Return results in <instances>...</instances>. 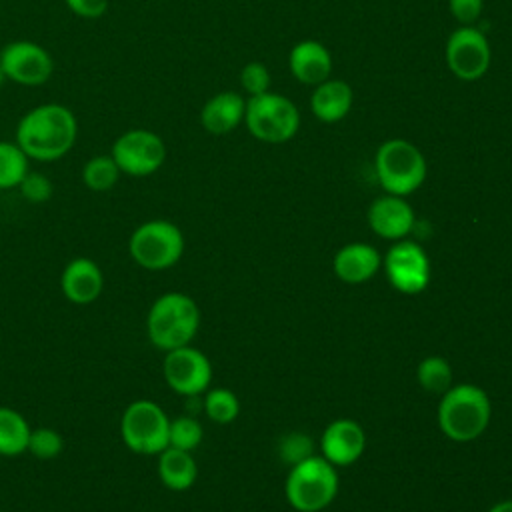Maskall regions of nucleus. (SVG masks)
Listing matches in <instances>:
<instances>
[{
    "instance_id": "obj_26",
    "label": "nucleus",
    "mask_w": 512,
    "mask_h": 512,
    "mask_svg": "<svg viewBox=\"0 0 512 512\" xmlns=\"http://www.w3.org/2000/svg\"><path fill=\"white\" fill-rule=\"evenodd\" d=\"M202 406L206 416L216 424H230L240 414L238 396L230 388H208Z\"/></svg>"
},
{
    "instance_id": "obj_17",
    "label": "nucleus",
    "mask_w": 512,
    "mask_h": 512,
    "mask_svg": "<svg viewBox=\"0 0 512 512\" xmlns=\"http://www.w3.org/2000/svg\"><path fill=\"white\" fill-rule=\"evenodd\" d=\"M290 74L306 86H316L330 78L332 54L318 40H300L288 54Z\"/></svg>"
},
{
    "instance_id": "obj_23",
    "label": "nucleus",
    "mask_w": 512,
    "mask_h": 512,
    "mask_svg": "<svg viewBox=\"0 0 512 512\" xmlns=\"http://www.w3.org/2000/svg\"><path fill=\"white\" fill-rule=\"evenodd\" d=\"M120 176L122 172L110 154H96L88 158L82 166V182L92 192L112 190L118 184Z\"/></svg>"
},
{
    "instance_id": "obj_3",
    "label": "nucleus",
    "mask_w": 512,
    "mask_h": 512,
    "mask_svg": "<svg viewBox=\"0 0 512 512\" xmlns=\"http://www.w3.org/2000/svg\"><path fill=\"white\" fill-rule=\"evenodd\" d=\"M492 418L488 392L476 384L450 386L438 404V426L454 442H472L484 434Z\"/></svg>"
},
{
    "instance_id": "obj_10",
    "label": "nucleus",
    "mask_w": 512,
    "mask_h": 512,
    "mask_svg": "<svg viewBox=\"0 0 512 512\" xmlns=\"http://www.w3.org/2000/svg\"><path fill=\"white\" fill-rule=\"evenodd\" d=\"M446 66L462 82L480 80L492 62L486 34L476 26H458L446 40Z\"/></svg>"
},
{
    "instance_id": "obj_6",
    "label": "nucleus",
    "mask_w": 512,
    "mask_h": 512,
    "mask_svg": "<svg viewBox=\"0 0 512 512\" xmlns=\"http://www.w3.org/2000/svg\"><path fill=\"white\" fill-rule=\"evenodd\" d=\"M184 246L182 230L166 218H152L138 224L128 238L132 260L150 272H162L176 266L184 254Z\"/></svg>"
},
{
    "instance_id": "obj_35",
    "label": "nucleus",
    "mask_w": 512,
    "mask_h": 512,
    "mask_svg": "<svg viewBox=\"0 0 512 512\" xmlns=\"http://www.w3.org/2000/svg\"><path fill=\"white\" fill-rule=\"evenodd\" d=\"M4 82H8V80H6V76H4V70L0 68V88L4 86Z\"/></svg>"
},
{
    "instance_id": "obj_5",
    "label": "nucleus",
    "mask_w": 512,
    "mask_h": 512,
    "mask_svg": "<svg viewBox=\"0 0 512 512\" xmlns=\"http://www.w3.org/2000/svg\"><path fill=\"white\" fill-rule=\"evenodd\" d=\"M338 472L324 456H308L292 464L284 494L298 512H320L328 508L338 494Z\"/></svg>"
},
{
    "instance_id": "obj_11",
    "label": "nucleus",
    "mask_w": 512,
    "mask_h": 512,
    "mask_svg": "<svg viewBox=\"0 0 512 512\" xmlns=\"http://www.w3.org/2000/svg\"><path fill=\"white\" fill-rule=\"evenodd\" d=\"M0 68L6 80L36 88L44 86L54 74L52 54L38 42L32 40H12L0 48Z\"/></svg>"
},
{
    "instance_id": "obj_24",
    "label": "nucleus",
    "mask_w": 512,
    "mask_h": 512,
    "mask_svg": "<svg viewBox=\"0 0 512 512\" xmlns=\"http://www.w3.org/2000/svg\"><path fill=\"white\" fill-rule=\"evenodd\" d=\"M30 170V158L14 140H0V190H14Z\"/></svg>"
},
{
    "instance_id": "obj_30",
    "label": "nucleus",
    "mask_w": 512,
    "mask_h": 512,
    "mask_svg": "<svg viewBox=\"0 0 512 512\" xmlns=\"http://www.w3.org/2000/svg\"><path fill=\"white\" fill-rule=\"evenodd\" d=\"M240 84L248 96H256L270 90V72L262 62H248L240 70Z\"/></svg>"
},
{
    "instance_id": "obj_13",
    "label": "nucleus",
    "mask_w": 512,
    "mask_h": 512,
    "mask_svg": "<svg viewBox=\"0 0 512 512\" xmlns=\"http://www.w3.org/2000/svg\"><path fill=\"white\" fill-rule=\"evenodd\" d=\"M388 282L394 290L414 296L430 282V260L426 250L414 240H396L382 260Z\"/></svg>"
},
{
    "instance_id": "obj_27",
    "label": "nucleus",
    "mask_w": 512,
    "mask_h": 512,
    "mask_svg": "<svg viewBox=\"0 0 512 512\" xmlns=\"http://www.w3.org/2000/svg\"><path fill=\"white\" fill-rule=\"evenodd\" d=\"M202 438H204V428H202L200 420H196L194 416L170 418L168 446L192 452V450H196L200 446Z\"/></svg>"
},
{
    "instance_id": "obj_31",
    "label": "nucleus",
    "mask_w": 512,
    "mask_h": 512,
    "mask_svg": "<svg viewBox=\"0 0 512 512\" xmlns=\"http://www.w3.org/2000/svg\"><path fill=\"white\" fill-rule=\"evenodd\" d=\"M448 10L460 26H474L484 10V0H448Z\"/></svg>"
},
{
    "instance_id": "obj_22",
    "label": "nucleus",
    "mask_w": 512,
    "mask_h": 512,
    "mask_svg": "<svg viewBox=\"0 0 512 512\" xmlns=\"http://www.w3.org/2000/svg\"><path fill=\"white\" fill-rule=\"evenodd\" d=\"M32 426L10 406H0V456L16 458L28 450Z\"/></svg>"
},
{
    "instance_id": "obj_15",
    "label": "nucleus",
    "mask_w": 512,
    "mask_h": 512,
    "mask_svg": "<svg viewBox=\"0 0 512 512\" xmlns=\"http://www.w3.org/2000/svg\"><path fill=\"white\" fill-rule=\"evenodd\" d=\"M60 290L72 304L86 306L100 298L104 290V274L96 260L88 256L72 258L60 274Z\"/></svg>"
},
{
    "instance_id": "obj_2",
    "label": "nucleus",
    "mask_w": 512,
    "mask_h": 512,
    "mask_svg": "<svg viewBox=\"0 0 512 512\" xmlns=\"http://www.w3.org/2000/svg\"><path fill=\"white\" fill-rule=\"evenodd\" d=\"M200 328V308L184 292H164L148 308L146 334L154 348L168 352L194 340Z\"/></svg>"
},
{
    "instance_id": "obj_21",
    "label": "nucleus",
    "mask_w": 512,
    "mask_h": 512,
    "mask_svg": "<svg viewBox=\"0 0 512 512\" xmlns=\"http://www.w3.org/2000/svg\"><path fill=\"white\" fill-rule=\"evenodd\" d=\"M158 478L172 492H186L198 478V464L192 452L180 448H164L158 454Z\"/></svg>"
},
{
    "instance_id": "obj_20",
    "label": "nucleus",
    "mask_w": 512,
    "mask_h": 512,
    "mask_svg": "<svg viewBox=\"0 0 512 512\" xmlns=\"http://www.w3.org/2000/svg\"><path fill=\"white\" fill-rule=\"evenodd\" d=\"M354 102V92L348 82L328 78L314 86V92L310 96V108L312 114L326 124L340 122L348 116Z\"/></svg>"
},
{
    "instance_id": "obj_25",
    "label": "nucleus",
    "mask_w": 512,
    "mask_h": 512,
    "mask_svg": "<svg viewBox=\"0 0 512 512\" xmlns=\"http://www.w3.org/2000/svg\"><path fill=\"white\" fill-rule=\"evenodd\" d=\"M418 384L432 394H444L452 386V366L442 356H426L416 368Z\"/></svg>"
},
{
    "instance_id": "obj_14",
    "label": "nucleus",
    "mask_w": 512,
    "mask_h": 512,
    "mask_svg": "<svg viewBox=\"0 0 512 512\" xmlns=\"http://www.w3.org/2000/svg\"><path fill=\"white\" fill-rule=\"evenodd\" d=\"M364 428L352 418H338L330 422L320 436V456L332 466H350L364 454Z\"/></svg>"
},
{
    "instance_id": "obj_12",
    "label": "nucleus",
    "mask_w": 512,
    "mask_h": 512,
    "mask_svg": "<svg viewBox=\"0 0 512 512\" xmlns=\"http://www.w3.org/2000/svg\"><path fill=\"white\" fill-rule=\"evenodd\" d=\"M162 374L172 392L194 398L210 388L212 364L202 350L186 344L164 352Z\"/></svg>"
},
{
    "instance_id": "obj_29",
    "label": "nucleus",
    "mask_w": 512,
    "mask_h": 512,
    "mask_svg": "<svg viewBox=\"0 0 512 512\" xmlns=\"http://www.w3.org/2000/svg\"><path fill=\"white\" fill-rule=\"evenodd\" d=\"M18 192L30 204H44L52 198L54 186L46 174L38 170H28V174L18 184Z\"/></svg>"
},
{
    "instance_id": "obj_28",
    "label": "nucleus",
    "mask_w": 512,
    "mask_h": 512,
    "mask_svg": "<svg viewBox=\"0 0 512 512\" xmlns=\"http://www.w3.org/2000/svg\"><path fill=\"white\" fill-rule=\"evenodd\" d=\"M62 450H64V436L58 430H54L50 426L32 428L26 452H30L34 458L54 460L62 454Z\"/></svg>"
},
{
    "instance_id": "obj_33",
    "label": "nucleus",
    "mask_w": 512,
    "mask_h": 512,
    "mask_svg": "<svg viewBox=\"0 0 512 512\" xmlns=\"http://www.w3.org/2000/svg\"><path fill=\"white\" fill-rule=\"evenodd\" d=\"M64 4L82 20H98L108 10V0H64Z\"/></svg>"
},
{
    "instance_id": "obj_18",
    "label": "nucleus",
    "mask_w": 512,
    "mask_h": 512,
    "mask_svg": "<svg viewBox=\"0 0 512 512\" xmlns=\"http://www.w3.org/2000/svg\"><path fill=\"white\" fill-rule=\"evenodd\" d=\"M246 98L234 90H222L210 96L200 110V124L208 134L224 136L244 122Z\"/></svg>"
},
{
    "instance_id": "obj_9",
    "label": "nucleus",
    "mask_w": 512,
    "mask_h": 512,
    "mask_svg": "<svg viewBox=\"0 0 512 512\" xmlns=\"http://www.w3.org/2000/svg\"><path fill=\"white\" fill-rule=\"evenodd\" d=\"M122 174L146 178L166 162V144L160 134L148 128H130L116 136L108 152Z\"/></svg>"
},
{
    "instance_id": "obj_19",
    "label": "nucleus",
    "mask_w": 512,
    "mask_h": 512,
    "mask_svg": "<svg viewBox=\"0 0 512 512\" xmlns=\"http://www.w3.org/2000/svg\"><path fill=\"white\" fill-rule=\"evenodd\" d=\"M382 266L380 252L366 242H350L342 246L332 262L334 274L344 284H364Z\"/></svg>"
},
{
    "instance_id": "obj_34",
    "label": "nucleus",
    "mask_w": 512,
    "mask_h": 512,
    "mask_svg": "<svg viewBox=\"0 0 512 512\" xmlns=\"http://www.w3.org/2000/svg\"><path fill=\"white\" fill-rule=\"evenodd\" d=\"M488 512H512V500H500L488 508Z\"/></svg>"
},
{
    "instance_id": "obj_7",
    "label": "nucleus",
    "mask_w": 512,
    "mask_h": 512,
    "mask_svg": "<svg viewBox=\"0 0 512 512\" xmlns=\"http://www.w3.org/2000/svg\"><path fill=\"white\" fill-rule=\"evenodd\" d=\"M244 124L256 140L282 144L296 136L300 128V112L288 96L268 90L248 96Z\"/></svg>"
},
{
    "instance_id": "obj_8",
    "label": "nucleus",
    "mask_w": 512,
    "mask_h": 512,
    "mask_svg": "<svg viewBox=\"0 0 512 512\" xmlns=\"http://www.w3.org/2000/svg\"><path fill=\"white\" fill-rule=\"evenodd\" d=\"M168 430V414L158 402L148 398L130 402L120 416V438L134 454L158 456L168 448Z\"/></svg>"
},
{
    "instance_id": "obj_16",
    "label": "nucleus",
    "mask_w": 512,
    "mask_h": 512,
    "mask_svg": "<svg viewBox=\"0 0 512 512\" xmlns=\"http://www.w3.org/2000/svg\"><path fill=\"white\" fill-rule=\"evenodd\" d=\"M414 208L404 196L384 194L368 208V224L372 232L386 240H402L414 228Z\"/></svg>"
},
{
    "instance_id": "obj_4",
    "label": "nucleus",
    "mask_w": 512,
    "mask_h": 512,
    "mask_svg": "<svg viewBox=\"0 0 512 512\" xmlns=\"http://www.w3.org/2000/svg\"><path fill=\"white\" fill-rule=\"evenodd\" d=\"M374 170L386 194L406 198L424 184L428 164L416 144L404 138H390L376 148Z\"/></svg>"
},
{
    "instance_id": "obj_32",
    "label": "nucleus",
    "mask_w": 512,
    "mask_h": 512,
    "mask_svg": "<svg viewBox=\"0 0 512 512\" xmlns=\"http://www.w3.org/2000/svg\"><path fill=\"white\" fill-rule=\"evenodd\" d=\"M280 452H282L284 460H288L290 464H296V462L312 456V442L308 436L294 432L280 442Z\"/></svg>"
},
{
    "instance_id": "obj_1",
    "label": "nucleus",
    "mask_w": 512,
    "mask_h": 512,
    "mask_svg": "<svg viewBox=\"0 0 512 512\" xmlns=\"http://www.w3.org/2000/svg\"><path fill=\"white\" fill-rule=\"evenodd\" d=\"M76 140V114L58 102H46L26 110L14 130V142L34 162H56L64 158Z\"/></svg>"
}]
</instances>
